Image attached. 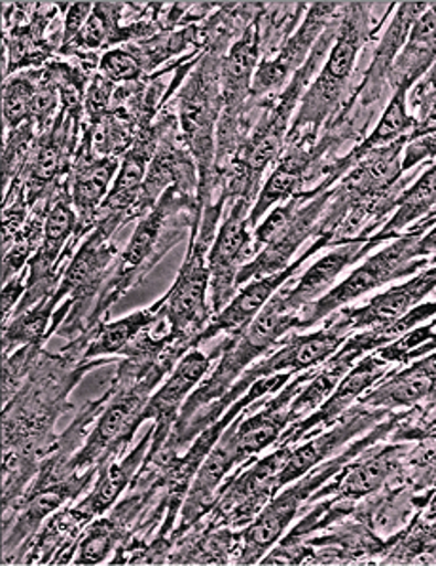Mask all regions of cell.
Segmentation results:
<instances>
[{
	"mask_svg": "<svg viewBox=\"0 0 436 566\" xmlns=\"http://www.w3.org/2000/svg\"><path fill=\"white\" fill-rule=\"evenodd\" d=\"M202 216L198 190L173 185L163 192L155 208L139 219L134 237L113 266L87 322V333L103 324L108 311L129 290L137 287L150 274V270L160 263V259L168 255V251L181 240L182 230H190V240L198 237Z\"/></svg>",
	"mask_w": 436,
	"mask_h": 566,
	"instance_id": "obj_1",
	"label": "cell"
},
{
	"mask_svg": "<svg viewBox=\"0 0 436 566\" xmlns=\"http://www.w3.org/2000/svg\"><path fill=\"white\" fill-rule=\"evenodd\" d=\"M230 31L216 29L213 44L198 60L194 73L179 94V132L184 147L194 158L200 177L202 208L215 202L216 179V126L222 115V44H226Z\"/></svg>",
	"mask_w": 436,
	"mask_h": 566,
	"instance_id": "obj_2",
	"label": "cell"
},
{
	"mask_svg": "<svg viewBox=\"0 0 436 566\" xmlns=\"http://www.w3.org/2000/svg\"><path fill=\"white\" fill-rule=\"evenodd\" d=\"M417 409L419 407H412V411L398 412V415L393 412L390 418H385L376 428H372L366 436L355 441L353 446H349L345 451L327 460L317 472L311 470L304 478L296 479L295 485L283 486L281 491L269 500L268 506L256 515V520L240 531L242 546L235 555V565H256V563H260L266 557V553L283 538V534L289 531L290 523L298 517V512H302V507L308 506L311 496L322 485H327L330 479H334L336 473L343 470V465L357 459L361 452L366 451L369 447L376 446L382 439L395 432L404 420H408V418L416 415Z\"/></svg>",
	"mask_w": 436,
	"mask_h": 566,
	"instance_id": "obj_3",
	"label": "cell"
},
{
	"mask_svg": "<svg viewBox=\"0 0 436 566\" xmlns=\"http://www.w3.org/2000/svg\"><path fill=\"white\" fill-rule=\"evenodd\" d=\"M287 291L289 287L277 291L242 335L228 337L221 344V361L215 371L211 373V377L202 380L190 394L187 403L182 405L177 424L189 422L200 409L226 396L255 359L262 358L272 348H277L279 340L289 331L298 329L300 311L290 306Z\"/></svg>",
	"mask_w": 436,
	"mask_h": 566,
	"instance_id": "obj_4",
	"label": "cell"
},
{
	"mask_svg": "<svg viewBox=\"0 0 436 566\" xmlns=\"http://www.w3.org/2000/svg\"><path fill=\"white\" fill-rule=\"evenodd\" d=\"M226 203L228 200L224 196H219L215 202L203 209L198 237L189 242V251L173 287L161 297L171 335L177 343L187 344L189 348H198V337L215 316L208 301L211 283L208 259L219 232L216 224Z\"/></svg>",
	"mask_w": 436,
	"mask_h": 566,
	"instance_id": "obj_5",
	"label": "cell"
},
{
	"mask_svg": "<svg viewBox=\"0 0 436 566\" xmlns=\"http://www.w3.org/2000/svg\"><path fill=\"white\" fill-rule=\"evenodd\" d=\"M342 21L338 25L334 44L329 61L325 63L317 81L302 97V105L290 126L287 143L300 137H316L329 116L340 107L348 88L349 76L355 67L357 54L370 39V12L366 4H348Z\"/></svg>",
	"mask_w": 436,
	"mask_h": 566,
	"instance_id": "obj_6",
	"label": "cell"
},
{
	"mask_svg": "<svg viewBox=\"0 0 436 566\" xmlns=\"http://www.w3.org/2000/svg\"><path fill=\"white\" fill-rule=\"evenodd\" d=\"M433 224L435 219H429V221L417 223L406 234H398L395 242L377 251L376 255L369 256L359 269L353 270L342 283L334 285L327 295L306 304L300 311L298 329L313 327L325 317L343 308L345 304L363 297L370 291L380 290L385 283L412 276L419 269H427L430 259L417 255V243Z\"/></svg>",
	"mask_w": 436,
	"mask_h": 566,
	"instance_id": "obj_7",
	"label": "cell"
},
{
	"mask_svg": "<svg viewBox=\"0 0 436 566\" xmlns=\"http://www.w3.org/2000/svg\"><path fill=\"white\" fill-rule=\"evenodd\" d=\"M115 232H118L115 224L99 221L67 264L54 298L57 301V308L65 303L71 306V312L55 335L68 340L86 335L89 316L113 272V261L120 253L113 242Z\"/></svg>",
	"mask_w": 436,
	"mask_h": 566,
	"instance_id": "obj_8",
	"label": "cell"
},
{
	"mask_svg": "<svg viewBox=\"0 0 436 566\" xmlns=\"http://www.w3.org/2000/svg\"><path fill=\"white\" fill-rule=\"evenodd\" d=\"M97 475L99 465L63 479L50 478L44 472L36 473L20 502L2 513V563L21 565L23 555L41 531L42 521L54 515L68 500L76 499L87 486L94 485Z\"/></svg>",
	"mask_w": 436,
	"mask_h": 566,
	"instance_id": "obj_9",
	"label": "cell"
},
{
	"mask_svg": "<svg viewBox=\"0 0 436 566\" xmlns=\"http://www.w3.org/2000/svg\"><path fill=\"white\" fill-rule=\"evenodd\" d=\"M293 447H276V451L247 464L245 470L235 473L222 483L216 492V502L205 523L211 526H226L242 531L256 520V515L268 506L269 500L281 491L277 478L289 459Z\"/></svg>",
	"mask_w": 436,
	"mask_h": 566,
	"instance_id": "obj_10",
	"label": "cell"
},
{
	"mask_svg": "<svg viewBox=\"0 0 436 566\" xmlns=\"http://www.w3.org/2000/svg\"><path fill=\"white\" fill-rule=\"evenodd\" d=\"M251 200L237 198L232 202L228 217L216 232L215 242L209 251V303L213 314L224 311L237 293V274L245 264L255 259L251 250L253 237L248 234Z\"/></svg>",
	"mask_w": 436,
	"mask_h": 566,
	"instance_id": "obj_11",
	"label": "cell"
},
{
	"mask_svg": "<svg viewBox=\"0 0 436 566\" xmlns=\"http://www.w3.org/2000/svg\"><path fill=\"white\" fill-rule=\"evenodd\" d=\"M410 447L412 441H393L391 446L369 447L357 457V460L353 459L343 465V470L336 473L332 483L322 485L311 496L308 506L325 499L359 502L370 494H376L385 486L403 485V462Z\"/></svg>",
	"mask_w": 436,
	"mask_h": 566,
	"instance_id": "obj_12",
	"label": "cell"
},
{
	"mask_svg": "<svg viewBox=\"0 0 436 566\" xmlns=\"http://www.w3.org/2000/svg\"><path fill=\"white\" fill-rule=\"evenodd\" d=\"M221 346H216L215 352H211L209 356L198 348L187 352L169 375L168 380L152 394V398L148 399L141 420L142 424L147 420H155L156 430L147 460L156 457L161 451V447L168 443L169 436L173 432L174 424L181 415L182 405L187 403L195 386L202 382L203 375L209 371L213 359L221 358Z\"/></svg>",
	"mask_w": 436,
	"mask_h": 566,
	"instance_id": "obj_13",
	"label": "cell"
},
{
	"mask_svg": "<svg viewBox=\"0 0 436 566\" xmlns=\"http://www.w3.org/2000/svg\"><path fill=\"white\" fill-rule=\"evenodd\" d=\"M390 365V361L380 358L376 352L364 356L359 364L353 365V369L340 380V385L336 386V390L317 411L300 422H293L283 432L276 447H295L304 439L313 438L329 430L330 426L336 424L351 409L357 399L363 398L369 388L376 386L387 375Z\"/></svg>",
	"mask_w": 436,
	"mask_h": 566,
	"instance_id": "obj_14",
	"label": "cell"
},
{
	"mask_svg": "<svg viewBox=\"0 0 436 566\" xmlns=\"http://www.w3.org/2000/svg\"><path fill=\"white\" fill-rule=\"evenodd\" d=\"M393 411L387 409H370L364 405H355L343 415L336 424L330 426L329 430L313 436V438L304 441L302 446L293 447L289 452V459L285 462L283 472L277 478V485L283 486L295 483L296 479L304 478L306 473L311 472L316 465L327 462L338 454L345 443L355 439L361 433L370 432L376 428L385 418H390Z\"/></svg>",
	"mask_w": 436,
	"mask_h": 566,
	"instance_id": "obj_15",
	"label": "cell"
},
{
	"mask_svg": "<svg viewBox=\"0 0 436 566\" xmlns=\"http://www.w3.org/2000/svg\"><path fill=\"white\" fill-rule=\"evenodd\" d=\"M329 248L327 240L316 238V242L309 245L308 250L304 251L300 259H296L295 263L287 266V269L272 274V276L258 277L253 282L245 283L240 291L235 293V297L230 301L228 306L224 311L219 312L213 319L209 322L208 327L203 329L202 335L198 337V346L203 340H211L216 335H228V337H237L242 335L243 331L247 329L248 325L253 324L262 308L269 303V298L276 295L277 291L281 290L285 283L289 282L290 277L295 276L298 270L302 269L304 263L308 261L309 256L316 255L319 251Z\"/></svg>",
	"mask_w": 436,
	"mask_h": 566,
	"instance_id": "obj_16",
	"label": "cell"
},
{
	"mask_svg": "<svg viewBox=\"0 0 436 566\" xmlns=\"http://www.w3.org/2000/svg\"><path fill=\"white\" fill-rule=\"evenodd\" d=\"M433 291H436V264L433 269L423 270L422 274L408 282L393 285L391 290L370 298L369 303L359 308H345L330 322L351 337L353 331L393 324L406 316L412 308L419 306L422 298L430 295Z\"/></svg>",
	"mask_w": 436,
	"mask_h": 566,
	"instance_id": "obj_17",
	"label": "cell"
},
{
	"mask_svg": "<svg viewBox=\"0 0 436 566\" xmlns=\"http://www.w3.org/2000/svg\"><path fill=\"white\" fill-rule=\"evenodd\" d=\"M121 158H103L95 156L89 145L81 139L73 169H71V198L74 211L78 216V230L74 242L81 240L97 227L102 206L110 192V182L120 169Z\"/></svg>",
	"mask_w": 436,
	"mask_h": 566,
	"instance_id": "obj_18",
	"label": "cell"
},
{
	"mask_svg": "<svg viewBox=\"0 0 436 566\" xmlns=\"http://www.w3.org/2000/svg\"><path fill=\"white\" fill-rule=\"evenodd\" d=\"M340 4L336 2H317L311 4L306 20L300 29L296 31L289 41H285L281 52L274 60L264 61L258 71H256L255 81H253V97H262L269 94L272 90L279 88L283 81L296 73L308 61L309 52H313L317 42L322 33L332 25L330 21L334 18L336 8Z\"/></svg>",
	"mask_w": 436,
	"mask_h": 566,
	"instance_id": "obj_19",
	"label": "cell"
},
{
	"mask_svg": "<svg viewBox=\"0 0 436 566\" xmlns=\"http://www.w3.org/2000/svg\"><path fill=\"white\" fill-rule=\"evenodd\" d=\"M155 430L156 426H150L147 436L128 454L103 465L86 499L74 506H68L81 525L87 526L92 521L110 512L124 496V492L131 489L137 473L141 472L142 464L147 460L152 439H155Z\"/></svg>",
	"mask_w": 436,
	"mask_h": 566,
	"instance_id": "obj_20",
	"label": "cell"
},
{
	"mask_svg": "<svg viewBox=\"0 0 436 566\" xmlns=\"http://www.w3.org/2000/svg\"><path fill=\"white\" fill-rule=\"evenodd\" d=\"M348 335L338 329L332 322L325 325L316 333L306 335H290L281 343V348L274 352L268 358L262 359L258 364L248 367L247 375L251 378L274 377L279 373H306L313 367L325 364L332 358L336 352L342 348L343 340Z\"/></svg>",
	"mask_w": 436,
	"mask_h": 566,
	"instance_id": "obj_21",
	"label": "cell"
},
{
	"mask_svg": "<svg viewBox=\"0 0 436 566\" xmlns=\"http://www.w3.org/2000/svg\"><path fill=\"white\" fill-rule=\"evenodd\" d=\"M23 10H14L15 20L4 25V48L8 52V65L4 71V78L10 75L23 73V69H42L46 67V61L52 57L55 50L60 52V48L44 39V31L47 23L54 18L60 10L57 7H47V4H36V10L31 12L28 20V4H21Z\"/></svg>",
	"mask_w": 436,
	"mask_h": 566,
	"instance_id": "obj_22",
	"label": "cell"
},
{
	"mask_svg": "<svg viewBox=\"0 0 436 566\" xmlns=\"http://www.w3.org/2000/svg\"><path fill=\"white\" fill-rule=\"evenodd\" d=\"M436 401V356H427L403 371H393L366 391L359 405L395 411L398 407H422Z\"/></svg>",
	"mask_w": 436,
	"mask_h": 566,
	"instance_id": "obj_23",
	"label": "cell"
},
{
	"mask_svg": "<svg viewBox=\"0 0 436 566\" xmlns=\"http://www.w3.org/2000/svg\"><path fill=\"white\" fill-rule=\"evenodd\" d=\"M430 492L419 496V492L412 491L408 485L385 486L376 494L359 500L351 517L364 523L380 538L390 539L404 531L414 515L425 507Z\"/></svg>",
	"mask_w": 436,
	"mask_h": 566,
	"instance_id": "obj_24",
	"label": "cell"
},
{
	"mask_svg": "<svg viewBox=\"0 0 436 566\" xmlns=\"http://www.w3.org/2000/svg\"><path fill=\"white\" fill-rule=\"evenodd\" d=\"M380 243L382 242H377L374 237L361 234L351 242L338 245L332 253L321 256L316 264H311L304 272L295 287H289L287 291L290 306L295 311H302L306 304L313 303L322 295H327L332 290V283L338 280L343 270L348 269L349 264H355L359 259H363Z\"/></svg>",
	"mask_w": 436,
	"mask_h": 566,
	"instance_id": "obj_25",
	"label": "cell"
},
{
	"mask_svg": "<svg viewBox=\"0 0 436 566\" xmlns=\"http://www.w3.org/2000/svg\"><path fill=\"white\" fill-rule=\"evenodd\" d=\"M425 8L427 4H422V2H403L396 10L395 18L383 34L380 46L374 52V60L366 69L363 84L359 88V102L363 107L377 102V97L382 94L380 90L383 88V82L390 81L391 69L395 65L398 54L403 52V48L406 46L412 28L419 20V15L425 12Z\"/></svg>",
	"mask_w": 436,
	"mask_h": 566,
	"instance_id": "obj_26",
	"label": "cell"
},
{
	"mask_svg": "<svg viewBox=\"0 0 436 566\" xmlns=\"http://www.w3.org/2000/svg\"><path fill=\"white\" fill-rule=\"evenodd\" d=\"M242 546L240 531L202 521L174 539L168 565H230Z\"/></svg>",
	"mask_w": 436,
	"mask_h": 566,
	"instance_id": "obj_27",
	"label": "cell"
},
{
	"mask_svg": "<svg viewBox=\"0 0 436 566\" xmlns=\"http://www.w3.org/2000/svg\"><path fill=\"white\" fill-rule=\"evenodd\" d=\"M361 358H364L363 352H361V348H357L355 344L348 338L342 348L336 352L332 358L327 359L321 369H317L313 378L308 380L306 386H302V390L298 391L296 398L290 401V420L298 422V420H304L311 412L317 411L329 399L330 394L336 390V386L340 385V380L353 369L357 359Z\"/></svg>",
	"mask_w": 436,
	"mask_h": 566,
	"instance_id": "obj_28",
	"label": "cell"
},
{
	"mask_svg": "<svg viewBox=\"0 0 436 566\" xmlns=\"http://www.w3.org/2000/svg\"><path fill=\"white\" fill-rule=\"evenodd\" d=\"M161 311H163V301L160 298L150 308L134 312L118 322H103L92 333L82 335L87 338L84 364H89L94 359L108 358V356L124 358L137 335L147 325L155 324L156 319L160 317Z\"/></svg>",
	"mask_w": 436,
	"mask_h": 566,
	"instance_id": "obj_29",
	"label": "cell"
},
{
	"mask_svg": "<svg viewBox=\"0 0 436 566\" xmlns=\"http://www.w3.org/2000/svg\"><path fill=\"white\" fill-rule=\"evenodd\" d=\"M436 61V7L425 10L414 23L408 42L391 69L393 88L410 90Z\"/></svg>",
	"mask_w": 436,
	"mask_h": 566,
	"instance_id": "obj_30",
	"label": "cell"
},
{
	"mask_svg": "<svg viewBox=\"0 0 436 566\" xmlns=\"http://www.w3.org/2000/svg\"><path fill=\"white\" fill-rule=\"evenodd\" d=\"M436 216V164H433L410 189H404L395 206V216L391 217L374 238L385 242L396 238L401 230L416 221H429Z\"/></svg>",
	"mask_w": 436,
	"mask_h": 566,
	"instance_id": "obj_31",
	"label": "cell"
},
{
	"mask_svg": "<svg viewBox=\"0 0 436 566\" xmlns=\"http://www.w3.org/2000/svg\"><path fill=\"white\" fill-rule=\"evenodd\" d=\"M377 565H436V526L423 520L422 510L404 531L387 539Z\"/></svg>",
	"mask_w": 436,
	"mask_h": 566,
	"instance_id": "obj_32",
	"label": "cell"
},
{
	"mask_svg": "<svg viewBox=\"0 0 436 566\" xmlns=\"http://www.w3.org/2000/svg\"><path fill=\"white\" fill-rule=\"evenodd\" d=\"M406 92H408L406 88L395 90V95H393L390 105L383 111L382 118L377 122L374 132L364 142L349 150L348 158L353 166L370 150L393 145L398 139L408 137L412 129L416 128V116H410L408 111H406Z\"/></svg>",
	"mask_w": 436,
	"mask_h": 566,
	"instance_id": "obj_33",
	"label": "cell"
},
{
	"mask_svg": "<svg viewBox=\"0 0 436 566\" xmlns=\"http://www.w3.org/2000/svg\"><path fill=\"white\" fill-rule=\"evenodd\" d=\"M57 301L54 295L44 298L34 308L12 316L8 324L2 325V358L10 356L25 344H42L47 340V331L54 319Z\"/></svg>",
	"mask_w": 436,
	"mask_h": 566,
	"instance_id": "obj_34",
	"label": "cell"
},
{
	"mask_svg": "<svg viewBox=\"0 0 436 566\" xmlns=\"http://www.w3.org/2000/svg\"><path fill=\"white\" fill-rule=\"evenodd\" d=\"M46 211L47 200L39 203L31 211L28 223L15 237L12 245L7 251H2V283L10 282L12 277L23 272L29 261L36 255V251L41 250L44 224H46Z\"/></svg>",
	"mask_w": 436,
	"mask_h": 566,
	"instance_id": "obj_35",
	"label": "cell"
},
{
	"mask_svg": "<svg viewBox=\"0 0 436 566\" xmlns=\"http://www.w3.org/2000/svg\"><path fill=\"white\" fill-rule=\"evenodd\" d=\"M44 67L23 71L4 81L2 99H4V132H14L31 118L34 97L41 88Z\"/></svg>",
	"mask_w": 436,
	"mask_h": 566,
	"instance_id": "obj_36",
	"label": "cell"
},
{
	"mask_svg": "<svg viewBox=\"0 0 436 566\" xmlns=\"http://www.w3.org/2000/svg\"><path fill=\"white\" fill-rule=\"evenodd\" d=\"M403 485L414 492H425L436 486V433H425L410 447L403 462Z\"/></svg>",
	"mask_w": 436,
	"mask_h": 566,
	"instance_id": "obj_37",
	"label": "cell"
},
{
	"mask_svg": "<svg viewBox=\"0 0 436 566\" xmlns=\"http://www.w3.org/2000/svg\"><path fill=\"white\" fill-rule=\"evenodd\" d=\"M25 182L21 177H15L10 187L4 190V203H2V251H7L21 229L28 223L29 213Z\"/></svg>",
	"mask_w": 436,
	"mask_h": 566,
	"instance_id": "obj_38",
	"label": "cell"
},
{
	"mask_svg": "<svg viewBox=\"0 0 436 566\" xmlns=\"http://www.w3.org/2000/svg\"><path fill=\"white\" fill-rule=\"evenodd\" d=\"M99 71L103 76H107L108 81L120 86L141 82L142 76L147 75L134 46L108 50L107 54L102 55L99 60Z\"/></svg>",
	"mask_w": 436,
	"mask_h": 566,
	"instance_id": "obj_39",
	"label": "cell"
},
{
	"mask_svg": "<svg viewBox=\"0 0 436 566\" xmlns=\"http://www.w3.org/2000/svg\"><path fill=\"white\" fill-rule=\"evenodd\" d=\"M115 82L108 81L102 73L92 78L89 88L86 90L84 97V111H86L87 124H97L113 111V102L116 94Z\"/></svg>",
	"mask_w": 436,
	"mask_h": 566,
	"instance_id": "obj_40",
	"label": "cell"
},
{
	"mask_svg": "<svg viewBox=\"0 0 436 566\" xmlns=\"http://www.w3.org/2000/svg\"><path fill=\"white\" fill-rule=\"evenodd\" d=\"M94 12L92 2H76L68 7L65 23H63V36H61V48L68 46L74 41V36L81 33L82 28L86 25L89 15Z\"/></svg>",
	"mask_w": 436,
	"mask_h": 566,
	"instance_id": "obj_41",
	"label": "cell"
},
{
	"mask_svg": "<svg viewBox=\"0 0 436 566\" xmlns=\"http://www.w3.org/2000/svg\"><path fill=\"white\" fill-rule=\"evenodd\" d=\"M436 156V134L423 135L417 139H410L404 149V171H410L416 164L425 163Z\"/></svg>",
	"mask_w": 436,
	"mask_h": 566,
	"instance_id": "obj_42",
	"label": "cell"
},
{
	"mask_svg": "<svg viewBox=\"0 0 436 566\" xmlns=\"http://www.w3.org/2000/svg\"><path fill=\"white\" fill-rule=\"evenodd\" d=\"M25 291H28V269L12 277L10 282L4 283V290H2V325L7 324L8 319L12 317L18 304L25 295Z\"/></svg>",
	"mask_w": 436,
	"mask_h": 566,
	"instance_id": "obj_43",
	"label": "cell"
},
{
	"mask_svg": "<svg viewBox=\"0 0 436 566\" xmlns=\"http://www.w3.org/2000/svg\"><path fill=\"white\" fill-rule=\"evenodd\" d=\"M417 255H436V219L429 232L423 234L422 240L417 243Z\"/></svg>",
	"mask_w": 436,
	"mask_h": 566,
	"instance_id": "obj_44",
	"label": "cell"
},
{
	"mask_svg": "<svg viewBox=\"0 0 436 566\" xmlns=\"http://www.w3.org/2000/svg\"><path fill=\"white\" fill-rule=\"evenodd\" d=\"M423 520L436 526V491L430 492V499L422 510Z\"/></svg>",
	"mask_w": 436,
	"mask_h": 566,
	"instance_id": "obj_45",
	"label": "cell"
}]
</instances>
